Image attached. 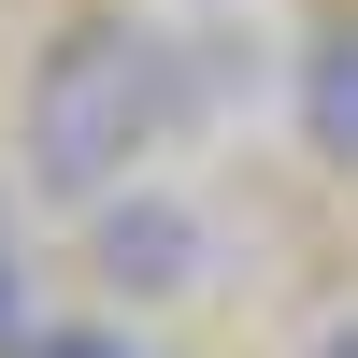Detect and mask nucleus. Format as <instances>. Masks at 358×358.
Here are the masks:
<instances>
[{
	"instance_id": "f257e3e1",
	"label": "nucleus",
	"mask_w": 358,
	"mask_h": 358,
	"mask_svg": "<svg viewBox=\"0 0 358 358\" xmlns=\"http://www.w3.org/2000/svg\"><path fill=\"white\" fill-rule=\"evenodd\" d=\"M201 57H172L158 29H72L29 86V187L43 201H115L143 172V143H172L201 115Z\"/></svg>"
},
{
	"instance_id": "f03ea898",
	"label": "nucleus",
	"mask_w": 358,
	"mask_h": 358,
	"mask_svg": "<svg viewBox=\"0 0 358 358\" xmlns=\"http://www.w3.org/2000/svg\"><path fill=\"white\" fill-rule=\"evenodd\" d=\"M301 129H315V143L358 172V29H330V43L301 57Z\"/></svg>"
},
{
	"instance_id": "7ed1b4c3",
	"label": "nucleus",
	"mask_w": 358,
	"mask_h": 358,
	"mask_svg": "<svg viewBox=\"0 0 358 358\" xmlns=\"http://www.w3.org/2000/svg\"><path fill=\"white\" fill-rule=\"evenodd\" d=\"M115 258H129V273H187L201 244H187V229H158V215H143V229H115Z\"/></svg>"
},
{
	"instance_id": "20e7f679",
	"label": "nucleus",
	"mask_w": 358,
	"mask_h": 358,
	"mask_svg": "<svg viewBox=\"0 0 358 358\" xmlns=\"http://www.w3.org/2000/svg\"><path fill=\"white\" fill-rule=\"evenodd\" d=\"M0 358H29V273H15V244H0Z\"/></svg>"
},
{
	"instance_id": "39448f33",
	"label": "nucleus",
	"mask_w": 358,
	"mask_h": 358,
	"mask_svg": "<svg viewBox=\"0 0 358 358\" xmlns=\"http://www.w3.org/2000/svg\"><path fill=\"white\" fill-rule=\"evenodd\" d=\"M29 358H143V344H115V330H57V344H29Z\"/></svg>"
},
{
	"instance_id": "423d86ee",
	"label": "nucleus",
	"mask_w": 358,
	"mask_h": 358,
	"mask_svg": "<svg viewBox=\"0 0 358 358\" xmlns=\"http://www.w3.org/2000/svg\"><path fill=\"white\" fill-rule=\"evenodd\" d=\"M330 358H358V330H330Z\"/></svg>"
}]
</instances>
